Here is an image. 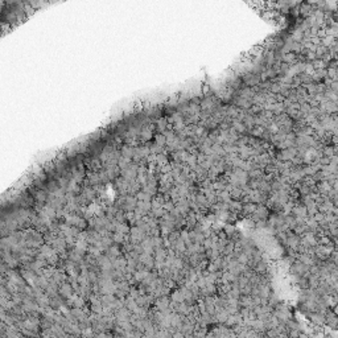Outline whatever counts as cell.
<instances>
[{
	"mask_svg": "<svg viewBox=\"0 0 338 338\" xmlns=\"http://www.w3.org/2000/svg\"><path fill=\"white\" fill-rule=\"evenodd\" d=\"M122 155H123V157H125V159H131V157H134V155H135V149L131 148V147H124L123 149H122Z\"/></svg>",
	"mask_w": 338,
	"mask_h": 338,
	"instance_id": "2",
	"label": "cell"
},
{
	"mask_svg": "<svg viewBox=\"0 0 338 338\" xmlns=\"http://www.w3.org/2000/svg\"><path fill=\"white\" fill-rule=\"evenodd\" d=\"M60 291H61V293H62V295H64V296H65V297H70V296H71V288H70V287H69V285H68V284H65V285H62V287H61V289H60Z\"/></svg>",
	"mask_w": 338,
	"mask_h": 338,
	"instance_id": "3",
	"label": "cell"
},
{
	"mask_svg": "<svg viewBox=\"0 0 338 338\" xmlns=\"http://www.w3.org/2000/svg\"><path fill=\"white\" fill-rule=\"evenodd\" d=\"M141 137L145 139V140L149 139V137H151V131H148V128H144V130L141 131Z\"/></svg>",
	"mask_w": 338,
	"mask_h": 338,
	"instance_id": "6",
	"label": "cell"
},
{
	"mask_svg": "<svg viewBox=\"0 0 338 338\" xmlns=\"http://www.w3.org/2000/svg\"><path fill=\"white\" fill-rule=\"evenodd\" d=\"M165 127H166V120L165 119H160L157 122V128L160 131H164V130H165Z\"/></svg>",
	"mask_w": 338,
	"mask_h": 338,
	"instance_id": "5",
	"label": "cell"
},
{
	"mask_svg": "<svg viewBox=\"0 0 338 338\" xmlns=\"http://www.w3.org/2000/svg\"><path fill=\"white\" fill-rule=\"evenodd\" d=\"M311 320H312V322L317 326L325 325V313H321V312L311 313Z\"/></svg>",
	"mask_w": 338,
	"mask_h": 338,
	"instance_id": "1",
	"label": "cell"
},
{
	"mask_svg": "<svg viewBox=\"0 0 338 338\" xmlns=\"http://www.w3.org/2000/svg\"><path fill=\"white\" fill-rule=\"evenodd\" d=\"M165 143H166V137L164 136V135H157V136H156V144H159L160 147H163Z\"/></svg>",
	"mask_w": 338,
	"mask_h": 338,
	"instance_id": "4",
	"label": "cell"
}]
</instances>
